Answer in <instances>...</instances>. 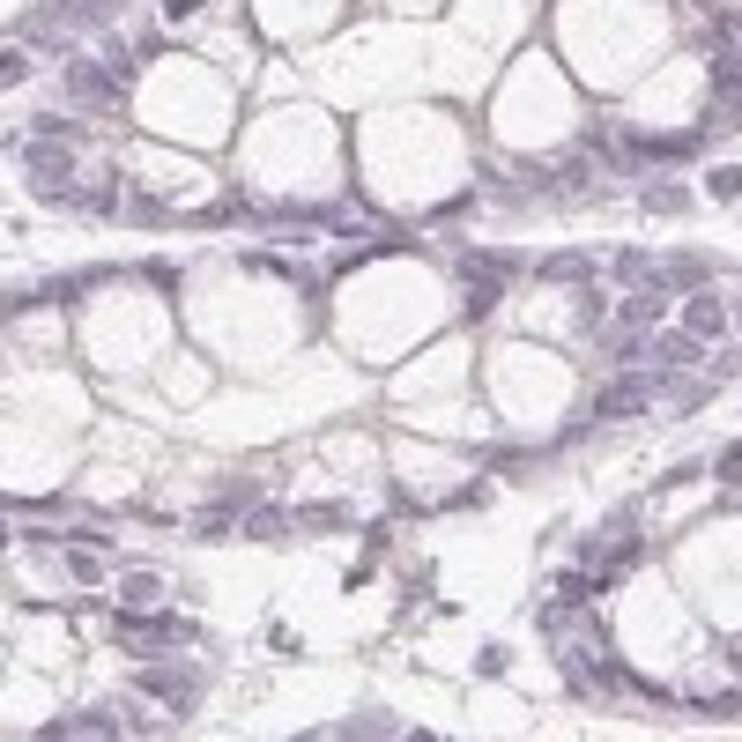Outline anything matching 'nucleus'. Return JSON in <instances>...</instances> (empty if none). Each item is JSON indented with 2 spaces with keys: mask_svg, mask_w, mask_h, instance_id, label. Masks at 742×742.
I'll return each mask as SVG.
<instances>
[{
  "mask_svg": "<svg viewBox=\"0 0 742 742\" xmlns=\"http://www.w3.org/2000/svg\"><path fill=\"white\" fill-rule=\"evenodd\" d=\"M705 194L713 200H742V164H713V172H705Z\"/></svg>",
  "mask_w": 742,
  "mask_h": 742,
  "instance_id": "4be33fe9",
  "label": "nucleus"
},
{
  "mask_svg": "<svg viewBox=\"0 0 742 742\" xmlns=\"http://www.w3.org/2000/svg\"><path fill=\"white\" fill-rule=\"evenodd\" d=\"M527 275L549 282V290H579V282H594V253L587 246H557V253H543Z\"/></svg>",
  "mask_w": 742,
  "mask_h": 742,
  "instance_id": "1a4fd4ad",
  "label": "nucleus"
},
{
  "mask_svg": "<svg viewBox=\"0 0 742 742\" xmlns=\"http://www.w3.org/2000/svg\"><path fill=\"white\" fill-rule=\"evenodd\" d=\"M238 268H246V275H268V282H290V290L305 282V268H297L290 253H275V246H253V253H238Z\"/></svg>",
  "mask_w": 742,
  "mask_h": 742,
  "instance_id": "dca6fc26",
  "label": "nucleus"
},
{
  "mask_svg": "<svg viewBox=\"0 0 742 742\" xmlns=\"http://www.w3.org/2000/svg\"><path fill=\"white\" fill-rule=\"evenodd\" d=\"M491 475H527V453H491Z\"/></svg>",
  "mask_w": 742,
  "mask_h": 742,
  "instance_id": "cd10ccee",
  "label": "nucleus"
},
{
  "mask_svg": "<svg viewBox=\"0 0 742 742\" xmlns=\"http://www.w3.org/2000/svg\"><path fill=\"white\" fill-rule=\"evenodd\" d=\"M505 668H513V653H505V646H483V653H475V676H483V683H491V676H505Z\"/></svg>",
  "mask_w": 742,
  "mask_h": 742,
  "instance_id": "b1692460",
  "label": "nucleus"
},
{
  "mask_svg": "<svg viewBox=\"0 0 742 742\" xmlns=\"http://www.w3.org/2000/svg\"><path fill=\"white\" fill-rule=\"evenodd\" d=\"M646 364H653V371H676V379H683V371L705 364V342H698V334H683V327H653V349H646Z\"/></svg>",
  "mask_w": 742,
  "mask_h": 742,
  "instance_id": "6e6552de",
  "label": "nucleus"
},
{
  "mask_svg": "<svg viewBox=\"0 0 742 742\" xmlns=\"http://www.w3.org/2000/svg\"><path fill=\"white\" fill-rule=\"evenodd\" d=\"M609 282H617V290H646V282H661V260L646 246H617L609 253Z\"/></svg>",
  "mask_w": 742,
  "mask_h": 742,
  "instance_id": "f8f14e48",
  "label": "nucleus"
},
{
  "mask_svg": "<svg viewBox=\"0 0 742 742\" xmlns=\"http://www.w3.org/2000/svg\"><path fill=\"white\" fill-rule=\"evenodd\" d=\"M713 475H720V483H742V445H728V453H720Z\"/></svg>",
  "mask_w": 742,
  "mask_h": 742,
  "instance_id": "a878e982",
  "label": "nucleus"
},
{
  "mask_svg": "<svg viewBox=\"0 0 742 742\" xmlns=\"http://www.w3.org/2000/svg\"><path fill=\"white\" fill-rule=\"evenodd\" d=\"M483 505H491V483H461V491L431 497V513H483Z\"/></svg>",
  "mask_w": 742,
  "mask_h": 742,
  "instance_id": "aec40b11",
  "label": "nucleus"
},
{
  "mask_svg": "<svg viewBox=\"0 0 742 742\" xmlns=\"http://www.w3.org/2000/svg\"><path fill=\"white\" fill-rule=\"evenodd\" d=\"M45 735H126V713H112V705H82V713L52 720Z\"/></svg>",
  "mask_w": 742,
  "mask_h": 742,
  "instance_id": "ddd939ff",
  "label": "nucleus"
},
{
  "mask_svg": "<svg viewBox=\"0 0 742 742\" xmlns=\"http://www.w3.org/2000/svg\"><path fill=\"white\" fill-rule=\"evenodd\" d=\"M126 691L142 698V705H164L172 720H194V713H200V676H194V668H178L172 653L142 661L134 676H126Z\"/></svg>",
  "mask_w": 742,
  "mask_h": 742,
  "instance_id": "39448f33",
  "label": "nucleus"
},
{
  "mask_svg": "<svg viewBox=\"0 0 742 742\" xmlns=\"http://www.w3.org/2000/svg\"><path fill=\"white\" fill-rule=\"evenodd\" d=\"M705 268H713L705 253H668V260H661V282L683 297V290H698V282H705Z\"/></svg>",
  "mask_w": 742,
  "mask_h": 742,
  "instance_id": "f3484780",
  "label": "nucleus"
},
{
  "mask_svg": "<svg viewBox=\"0 0 742 742\" xmlns=\"http://www.w3.org/2000/svg\"><path fill=\"white\" fill-rule=\"evenodd\" d=\"M186 535H194V543H223V535H238V513H223V505H200V513L186 519Z\"/></svg>",
  "mask_w": 742,
  "mask_h": 742,
  "instance_id": "a211bd4d",
  "label": "nucleus"
},
{
  "mask_svg": "<svg viewBox=\"0 0 742 742\" xmlns=\"http://www.w3.org/2000/svg\"><path fill=\"white\" fill-rule=\"evenodd\" d=\"M30 82V45H0V90H23Z\"/></svg>",
  "mask_w": 742,
  "mask_h": 742,
  "instance_id": "412c9836",
  "label": "nucleus"
},
{
  "mask_svg": "<svg viewBox=\"0 0 742 742\" xmlns=\"http://www.w3.org/2000/svg\"><path fill=\"white\" fill-rule=\"evenodd\" d=\"M364 549H371V557H379V549H394V527H387V519H364Z\"/></svg>",
  "mask_w": 742,
  "mask_h": 742,
  "instance_id": "393cba45",
  "label": "nucleus"
},
{
  "mask_svg": "<svg viewBox=\"0 0 742 742\" xmlns=\"http://www.w3.org/2000/svg\"><path fill=\"white\" fill-rule=\"evenodd\" d=\"M676 327H683V334H698L705 349H720L728 334H735V297L713 290V282H698V290H683V312H676Z\"/></svg>",
  "mask_w": 742,
  "mask_h": 742,
  "instance_id": "423d86ee",
  "label": "nucleus"
},
{
  "mask_svg": "<svg viewBox=\"0 0 742 742\" xmlns=\"http://www.w3.org/2000/svg\"><path fill=\"white\" fill-rule=\"evenodd\" d=\"M60 90H68L74 112H97V120H120L126 112V74L104 52H68L60 60Z\"/></svg>",
  "mask_w": 742,
  "mask_h": 742,
  "instance_id": "7ed1b4c3",
  "label": "nucleus"
},
{
  "mask_svg": "<svg viewBox=\"0 0 742 742\" xmlns=\"http://www.w3.org/2000/svg\"><path fill=\"white\" fill-rule=\"evenodd\" d=\"M8 148H16V172L30 178V194L45 200V208H74L82 200V186H90V164H82V148H68L60 134H8Z\"/></svg>",
  "mask_w": 742,
  "mask_h": 742,
  "instance_id": "f257e3e1",
  "label": "nucleus"
},
{
  "mask_svg": "<svg viewBox=\"0 0 742 742\" xmlns=\"http://www.w3.org/2000/svg\"><path fill=\"white\" fill-rule=\"evenodd\" d=\"M164 601V579L156 571H126L120 579V609H156Z\"/></svg>",
  "mask_w": 742,
  "mask_h": 742,
  "instance_id": "6ab92c4d",
  "label": "nucleus"
},
{
  "mask_svg": "<svg viewBox=\"0 0 742 742\" xmlns=\"http://www.w3.org/2000/svg\"><path fill=\"white\" fill-rule=\"evenodd\" d=\"M527 268H535V260H527V253H513V246H505V253H497V246L461 253V260H453V282L468 290V320H491V305L513 290Z\"/></svg>",
  "mask_w": 742,
  "mask_h": 742,
  "instance_id": "20e7f679",
  "label": "nucleus"
},
{
  "mask_svg": "<svg viewBox=\"0 0 742 742\" xmlns=\"http://www.w3.org/2000/svg\"><path fill=\"white\" fill-rule=\"evenodd\" d=\"M371 579H379V557H371V549H364V557H357V565L342 571V587H349V594H364Z\"/></svg>",
  "mask_w": 742,
  "mask_h": 742,
  "instance_id": "5701e85b",
  "label": "nucleus"
},
{
  "mask_svg": "<svg viewBox=\"0 0 742 742\" xmlns=\"http://www.w3.org/2000/svg\"><path fill=\"white\" fill-rule=\"evenodd\" d=\"M238 535H246V543H282V535H297V505L253 497L246 513H238Z\"/></svg>",
  "mask_w": 742,
  "mask_h": 742,
  "instance_id": "9d476101",
  "label": "nucleus"
},
{
  "mask_svg": "<svg viewBox=\"0 0 742 742\" xmlns=\"http://www.w3.org/2000/svg\"><path fill=\"white\" fill-rule=\"evenodd\" d=\"M112 646L120 653H134V661H156V653H186V646H200V624L186 617V609H120L112 617Z\"/></svg>",
  "mask_w": 742,
  "mask_h": 742,
  "instance_id": "f03ea898",
  "label": "nucleus"
},
{
  "mask_svg": "<svg viewBox=\"0 0 742 742\" xmlns=\"http://www.w3.org/2000/svg\"><path fill=\"white\" fill-rule=\"evenodd\" d=\"M200 8H216V0H164V23H186V16H200Z\"/></svg>",
  "mask_w": 742,
  "mask_h": 742,
  "instance_id": "bb28decb",
  "label": "nucleus"
},
{
  "mask_svg": "<svg viewBox=\"0 0 742 742\" xmlns=\"http://www.w3.org/2000/svg\"><path fill=\"white\" fill-rule=\"evenodd\" d=\"M742 126V52H720L713 60V112H705V134H735Z\"/></svg>",
  "mask_w": 742,
  "mask_h": 742,
  "instance_id": "0eeeda50",
  "label": "nucleus"
},
{
  "mask_svg": "<svg viewBox=\"0 0 742 742\" xmlns=\"http://www.w3.org/2000/svg\"><path fill=\"white\" fill-rule=\"evenodd\" d=\"M297 527H305V535H349V527H357V513H349V505H334V497H312V505H297Z\"/></svg>",
  "mask_w": 742,
  "mask_h": 742,
  "instance_id": "2eb2a0df",
  "label": "nucleus"
},
{
  "mask_svg": "<svg viewBox=\"0 0 742 742\" xmlns=\"http://www.w3.org/2000/svg\"><path fill=\"white\" fill-rule=\"evenodd\" d=\"M639 208L646 216H683V208H691V186L676 172H653V178H639Z\"/></svg>",
  "mask_w": 742,
  "mask_h": 742,
  "instance_id": "9b49d317",
  "label": "nucleus"
},
{
  "mask_svg": "<svg viewBox=\"0 0 742 742\" xmlns=\"http://www.w3.org/2000/svg\"><path fill=\"white\" fill-rule=\"evenodd\" d=\"M120 216L142 223V230H164V223H178V208H164V200L148 194V186H120Z\"/></svg>",
  "mask_w": 742,
  "mask_h": 742,
  "instance_id": "4468645a",
  "label": "nucleus"
},
{
  "mask_svg": "<svg viewBox=\"0 0 742 742\" xmlns=\"http://www.w3.org/2000/svg\"><path fill=\"white\" fill-rule=\"evenodd\" d=\"M0 549H8V519H0Z\"/></svg>",
  "mask_w": 742,
  "mask_h": 742,
  "instance_id": "c85d7f7f",
  "label": "nucleus"
}]
</instances>
